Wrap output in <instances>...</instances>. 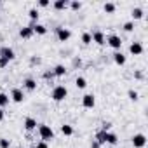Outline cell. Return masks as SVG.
<instances>
[{"label": "cell", "mask_w": 148, "mask_h": 148, "mask_svg": "<svg viewBox=\"0 0 148 148\" xmlns=\"http://www.w3.org/2000/svg\"><path fill=\"white\" fill-rule=\"evenodd\" d=\"M38 134H40L42 141H45V143L54 138V131L51 129V125H45V124H40L38 125Z\"/></svg>", "instance_id": "1"}, {"label": "cell", "mask_w": 148, "mask_h": 148, "mask_svg": "<svg viewBox=\"0 0 148 148\" xmlns=\"http://www.w3.org/2000/svg\"><path fill=\"white\" fill-rule=\"evenodd\" d=\"M66 96H68V89L64 86H56L52 89V99L54 101H63Z\"/></svg>", "instance_id": "2"}, {"label": "cell", "mask_w": 148, "mask_h": 148, "mask_svg": "<svg viewBox=\"0 0 148 148\" xmlns=\"http://www.w3.org/2000/svg\"><path fill=\"white\" fill-rule=\"evenodd\" d=\"M106 42H108V45L112 47V49H120L122 47V40H120V37H117V35H110L108 38H106Z\"/></svg>", "instance_id": "3"}, {"label": "cell", "mask_w": 148, "mask_h": 148, "mask_svg": "<svg viewBox=\"0 0 148 148\" xmlns=\"http://www.w3.org/2000/svg\"><path fill=\"white\" fill-rule=\"evenodd\" d=\"M132 145H134V148H143L146 145V136L145 134H134L132 136Z\"/></svg>", "instance_id": "4"}, {"label": "cell", "mask_w": 148, "mask_h": 148, "mask_svg": "<svg viewBox=\"0 0 148 148\" xmlns=\"http://www.w3.org/2000/svg\"><path fill=\"white\" fill-rule=\"evenodd\" d=\"M11 99L14 101V103H23V99H25V92H23V89H12V92H11Z\"/></svg>", "instance_id": "5"}, {"label": "cell", "mask_w": 148, "mask_h": 148, "mask_svg": "<svg viewBox=\"0 0 148 148\" xmlns=\"http://www.w3.org/2000/svg\"><path fill=\"white\" fill-rule=\"evenodd\" d=\"M96 105V98L92 96V94H86L84 98H82V106L84 108H92Z\"/></svg>", "instance_id": "6"}, {"label": "cell", "mask_w": 148, "mask_h": 148, "mask_svg": "<svg viewBox=\"0 0 148 148\" xmlns=\"http://www.w3.org/2000/svg\"><path fill=\"white\" fill-rule=\"evenodd\" d=\"M0 58H4V59H7V61H12L16 56H14V51H12L11 47H4L2 51H0Z\"/></svg>", "instance_id": "7"}, {"label": "cell", "mask_w": 148, "mask_h": 148, "mask_svg": "<svg viewBox=\"0 0 148 148\" xmlns=\"http://www.w3.org/2000/svg\"><path fill=\"white\" fill-rule=\"evenodd\" d=\"M56 32H58V38H59L61 42H66V40H68V38L71 37L70 30H66V28H61V26H59V28H58Z\"/></svg>", "instance_id": "8"}, {"label": "cell", "mask_w": 148, "mask_h": 148, "mask_svg": "<svg viewBox=\"0 0 148 148\" xmlns=\"http://www.w3.org/2000/svg\"><path fill=\"white\" fill-rule=\"evenodd\" d=\"M129 51H131V54L139 56V54L143 52V45H141L139 42H132V44H131V47H129Z\"/></svg>", "instance_id": "9"}, {"label": "cell", "mask_w": 148, "mask_h": 148, "mask_svg": "<svg viewBox=\"0 0 148 148\" xmlns=\"http://www.w3.org/2000/svg\"><path fill=\"white\" fill-rule=\"evenodd\" d=\"M103 141L105 143H110V145H115L119 139H117V136L113 134V132H108V131H105V136H103Z\"/></svg>", "instance_id": "10"}, {"label": "cell", "mask_w": 148, "mask_h": 148, "mask_svg": "<svg viewBox=\"0 0 148 148\" xmlns=\"http://www.w3.org/2000/svg\"><path fill=\"white\" fill-rule=\"evenodd\" d=\"M35 127H37V120H35V119H32V117L25 119V129H26V131H33Z\"/></svg>", "instance_id": "11"}, {"label": "cell", "mask_w": 148, "mask_h": 148, "mask_svg": "<svg viewBox=\"0 0 148 148\" xmlns=\"http://www.w3.org/2000/svg\"><path fill=\"white\" fill-rule=\"evenodd\" d=\"M32 30H33V33H38V35H45L47 33V28L44 25H32Z\"/></svg>", "instance_id": "12"}, {"label": "cell", "mask_w": 148, "mask_h": 148, "mask_svg": "<svg viewBox=\"0 0 148 148\" xmlns=\"http://www.w3.org/2000/svg\"><path fill=\"white\" fill-rule=\"evenodd\" d=\"M91 37H92V40H94L96 44H99V45H101V44H105V35H103L101 32H94Z\"/></svg>", "instance_id": "13"}, {"label": "cell", "mask_w": 148, "mask_h": 148, "mask_svg": "<svg viewBox=\"0 0 148 148\" xmlns=\"http://www.w3.org/2000/svg\"><path fill=\"white\" fill-rule=\"evenodd\" d=\"M19 35H21L23 38H30V37L33 35V30H32V26H25V28H21Z\"/></svg>", "instance_id": "14"}, {"label": "cell", "mask_w": 148, "mask_h": 148, "mask_svg": "<svg viewBox=\"0 0 148 148\" xmlns=\"http://www.w3.org/2000/svg\"><path fill=\"white\" fill-rule=\"evenodd\" d=\"M113 59H115L117 64H125V56H124L122 52H115V54H113Z\"/></svg>", "instance_id": "15"}, {"label": "cell", "mask_w": 148, "mask_h": 148, "mask_svg": "<svg viewBox=\"0 0 148 148\" xmlns=\"http://www.w3.org/2000/svg\"><path fill=\"white\" fill-rule=\"evenodd\" d=\"M61 132H63L64 136H71V134H73V127L68 125V124H63V125H61Z\"/></svg>", "instance_id": "16"}, {"label": "cell", "mask_w": 148, "mask_h": 148, "mask_svg": "<svg viewBox=\"0 0 148 148\" xmlns=\"http://www.w3.org/2000/svg\"><path fill=\"white\" fill-rule=\"evenodd\" d=\"M25 87H26L28 91H33V89L37 87V82H35L33 79H26V80H25Z\"/></svg>", "instance_id": "17"}, {"label": "cell", "mask_w": 148, "mask_h": 148, "mask_svg": "<svg viewBox=\"0 0 148 148\" xmlns=\"http://www.w3.org/2000/svg\"><path fill=\"white\" fill-rule=\"evenodd\" d=\"M68 7V2L66 0H58V2H54V9L61 11V9H66Z\"/></svg>", "instance_id": "18"}, {"label": "cell", "mask_w": 148, "mask_h": 148, "mask_svg": "<svg viewBox=\"0 0 148 148\" xmlns=\"http://www.w3.org/2000/svg\"><path fill=\"white\" fill-rule=\"evenodd\" d=\"M66 73V70H64V66L63 64H58L56 68H54V75H58V77H63Z\"/></svg>", "instance_id": "19"}, {"label": "cell", "mask_w": 148, "mask_h": 148, "mask_svg": "<svg viewBox=\"0 0 148 148\" xmlns=\"http://www.w3.org/2000/svg\"><path fill=\"white\" fill-rule=\"evenodd\" d=\"M75 84H77V87H79V89H84V87L87 86V82H86V79H84V77H77Z\"/></svg>", "instance_id": "20"}, {"label": "cell", "mask_w": 148, "mask_h": 148, "mask_svg": "<svg viewBox=\"0 0 148 148\" xmlns=\"http://www.w3.org/2000/svg\"><path fill=\"white\" fill-rule=\"evenodd\" d=\"M132 18H134V19H141V18H143V11H141L139 7L132 9Z\"/></svg>", "instance_id": "21"}, {"label": "cell", "mask_w": 148, "mask_h": 148, "mask_svg": "<svg viewBox=\"0 0 148 148\" xmlns=\"http://www.w3.org/2000/svg\"><path fill=\"white\" fill-rule=\"evenodd\" d=\"M9 103V96L4 94V92H0V106H5Z\"/></svg>", "instance_id": "22"}, {"label": "cell", "mask_w": 148, "mask_h": 148, "mask_svg": "<svg viewBox=\"0 0 148 148\" xmlns=\"http://www.w3.org/2000/svg\"><path fill=\"white\" fill-rule=\"evenodd\" d=\"M28 16H30V19H32V21H37V19H38V11H37V9H30Z\"/></svg>", "instance_id": "23"}, {"label": "cell", "mask_w": 148, "mask_h": 148, "mask_svg": "<svg viewBox=\"0 0 148 148\" xmlns=\"http://www.w3.org/2000/svg\"><path fill=\"white\" fill-rule=\"evenodd\" d=\"M105 12H113L115 11V4H112V2H108V4H105Z\"/></svg>", "instance_id": "24"}, {"label": "cell", "mask_w": 148, "mask_h": 148, "mask_svg": "<svg viewBox=\"0 0 148 148\" xmlns=\"http://www.w3.org/2000/svg\"><path fill=\"white\" fill-rule=\"evenodd\" d=\"M11 146V141L5 139V138H0V148H9Z\"/></svg>", "instance_id": "25"}, {"label": "cell", "mask_w": 148, "mask_h": 148, "mask_svg": "<svg viewBox=\"0 0 148 148\" xmlns=\"http://www.w3.org/2000/svg\"><path fill=\"white\" fill-rule=\"evenodd\" d=\"M82 42H84V44H91V42H92L91 33H84V35H82Z\"/></svg>", "instance_id": "26"}, {"label": "cell", "mask_w": 148, "mask_h": 148, "mask_svg": "<svg viewBox=\"0 0 148 148\" xmlns=\"http://www.w3.org/2000/svg\"><path fill=\"white\" fill-rule=\"evenodd\" d=\"M124 30H125V32H132V30H134V23H132V21L125 23V25H124Z\"/></svg>", "instance_id": "27"}, {"label": "cell", "mask_w": 148, "mask_h": 148, "mask_svg": "<svg viewBox=\"0 0 148 148\" xmlns=\"http://www.w3.org/2000/svg\"><path fill=\"white\" fill-rule=\"evenodd\" d=\"M70 5H71V9H73V11H79V9L82 7V4H80V2H77V0H75V2H71Z\"/></svg>", "instance_id": "28"}, {"label": "cell", "mask_w": 148, "mask_h": 148, "mask_svg": "<svg viewBox=\"0 0 148 148\" xmlns=\"http://www.w3.org/2000/svg\"><path fill=\"white\" fill-rule=\"evenodd\" d=\"M129 98H131L132 101H136V99H138V92H136V91H129Z\"/></svg>", "instance_id": "29"}, {"label": "cell", "mask_w": 148, "mask_h": 148, "mask_svg": "<svg viewBox=\"0 0 148 148\" xmlns=\"http://www.w3.org/2000/svg\"><path fill=\"white\" fill-rule=\"evenodd\" d=\"M35 148H49V146H47V143H45V141H40Z\"/></svg>", "instance_id": "30"}, {"label": "cell", "mask_w": 148, "mask_h": 148, "mask_svg": "<svg viewBox=\"0 0 148 148\" xmlns=\"http://www.w3.org/2000/svg\"><path fill=\"white\" fill-rule=\"evenodd\" d=\"M7 63H9L7 59H4V58H0V68H4V66H5Z\"/></svg>", "instance_id": "31"}, {"label": "cell", "mask_w": 148, "mask_h": 148, "mask_svg": "<svg viewBox=\"0 0 148 148\" xmlns=\"http://www.w3.org/2000/svg\"><path fill=\"white\" fill-rule=\"evenodd\" d=\"M38 5H40V7H47V5H49V2H47V0H40Z\"/></svg>", "instance_id": "32"}, {"label": "cell", "mask_w": 148, "mask_h": 148, "mask_svg": "<svg viewBox=\"0 0 148 148\" xmlns=\"http://www.w3.org/2000/svg\"><path fill=\"white\" fill-rule=\"evenodd\" d=\"M0 120H4V110L0 108Z\"/></svg>", "instance_id": "33"}, {"label": "cell", "mask_w": 148, "mask_h": 148, "mask_svg": "<svg viewBox=\"0 0 148 148\" xmlns=\"http://www.w3.org/2000/svg\"><path fill=\"white\" fill-rule=\"evenodd\" d=\"M92 148H99V143H94V145H92Z\"/></svg>", "instance_id": "34"}, {"label": "cell", "mask_w": 148, "mask_h": 148, "mask_svg": "<svg viewBox=\"0 0 148 148\" xmlns=\"http://www.w3.org/2000/svg\"><path fill=\"white\" fill-rule=\"evenodd\" d=\"M32 148H35V146H32Z\"/></svg>", "instance_id": "35"}]
</instances>
